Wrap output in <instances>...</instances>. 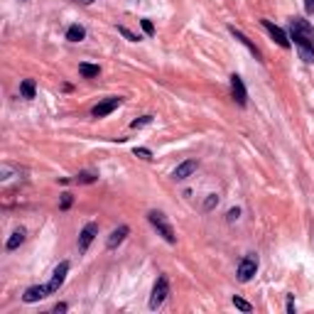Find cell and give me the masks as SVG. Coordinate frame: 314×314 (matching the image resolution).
Returning a JSON list of instances; mask_svg holds the SVG:
<instances>
[{"label": "cell", "instance_id": "obj_1", "mask_svg": "<svg viewBox=\"0 0 314 314\" xmlns=\"http://www.w3.org/2000/svg\"><path fill=\"white\" fill-rule=\"evenodd\" d=\"M290 39L295 42L302 62L314 64V27L304 17H292L290 20Z\"/></svg>", "mask_w": 314, "mask_h": 314}, {"label": "cell", "instance_id": "obj_2", "mask_svg": "<svg viewBox=\"0 0 314 314\" xmlns=\"http://www.w3.org/2000/svg\"><path fill=\"white\" fill-rule=\"evenodd\" d=\"M147 221L157 228V233H160V236H162V238H165L170 246H174V243H177L174 228L170 226V221H167V216H165L162 211H150V214H147Z\"/></svg>", "mask_w": 314, "mask_h": 314}, {"label": "cell", "instance_id": "obj_3", "mask_svg": "<svg viewBox=\"0 0 314 314\" xmlns=\"http://www.w3.org/2000/svg\"><path fill=\"white\" fill-rule=\"evenodd\" d=\"M167 295H170V280H167V275H160L157 283H155V287H152V295H150V309L152 312L160 309L165 304Z\"/></svg>", "mask_w": 314, "mask_h": 314}, {"label": "cell", "instance_id": "obj_4", "mask_svg": "<svg viewBox=\"0 0 314 314\" xmlns=\"http://www.w3.org/2000/svg\"><path fill=\"white\" fill-rule=\"evenodd\" d=\"M258 272V255L255 253H248L241 263H238V280L241 283H251Z\"/></svg>", "mask_w": 314, "mask_h": 314}, {"label": "cell", "instance_id": "obj_5", "mask_svg": "<svg viewBox=\"0 0 314 314\" xmlns=\"http://www.w3.org/2000/svg\"><path fill=\"white\" fill-rule=\"evenodd\" d=\"M96 236H98V223H96V221H89V223L81 228V233H78V253H86Z\"/></svg>", "mask_w": 314, "mask_h": 314}, {"label": "cell", "instance_id": "obj_6", "mask_svg": "<svg viewBox=\"0 0 314 314\" xmlns=\"http://www.w3.org/2000/svg\"><path fill=\"white\" fill-rule=\"evenodd\" d=\"M231 96L238 106H248V91H246V84L238 74H231Z\"/></svg>", "mask_w": 314, "mask_h": 314}, {"label": "cell", "instance_id": "obj_7", "mask_svg": "<svg viewBox=\"0 0 314 314\" xmlns=\"http://www.w3.org/2000/svg\"><path fill=\"white\" fill-rule=\"evenodd\" d=\"M123 103V98L121 96H110V98H106V101H101V103H96L94 108H91V115L94 118H106V115H110L118 106Z\"/></svg>", "mask_w": 314, "mask_h": 314}, {"label": "cell", "instance_id": "obj_8", "mask_svg": "<svg viewBox=\"0 0 314 314\" xmlns=\"http://www.w3.org/2000/svg\"><path fill=\"white\" fill-rule=\"evenodd\" d=\"M66 272H69V260H62V263L54 267V272H52V280H49V285H47L49 295L59 292V287H62V285H64V280H66Z\"/></svg>", "mask_w": 314, "mask_h": 314}, {"label": "cell", "instance_id": "obj_9", "mask_svg": "<svg viewBox=\"0 0 314 314\" xmlns=\"http://www.w3.org/2000/svg\"><path fill=\"white\" fill-rule=\"evenodd\" d=\"M263 27L267 30V34H270V37H272V39H275V42H278L283 49H290V45H292V42H290V37H287V34H285L278 25H272L270 20H263Z\"/></svg>", "mask_w": 314, "mask_h": 314}, {"label": "cell", "instance_id": "obj_10", "mask_svg": "<svg viewBox=\"0 0 314 314\" xmlns=\"http://www.w3.org/2000/svg\"><path fill=\"white\" fill-rule=\"evenodd\" d=\"M228 32H231V34H233L236 39H238V42H241V45H243V47H246V49H248V52H251V54H253L255 59H258V62H263V54H260V49H258V47H255V45L251 42V39H248V37H246V34H243L241 30H236V27L231 25V27H228Z\"/></svg>", "mask_w": 314, "mask_h": 314}, {"label": "cell", "instance_id": "obj_11", "mask_svg": "<svg viewBox=\"0 0 314 314\" xmlns=\"http://www.w3.org/2000/svg\"><path fill=\"white\" fill-rule=\"evenodd\" d=\"M47 295H49L47 285H32V287H27V290H25V295H22V302L32 304V302H39V299H45Z\"/></svg>", "mask_w": 314, "mask_h": 314}, {"label": "cell", "instance_id": "obj_12", "mask_svg": "<svg viewBox=\"0 0 314 314\" xmlns=\"http://www.w3.org/2000/svg\"><path fill=\"white\" fill-rule=\"evenodd\" d=\"M196 167H199V162H196V160H184V162L174 170V174H172V177H174L177 182H184V179H189V177L196 172Z\"/></svg>", "mask_w": 314, "mask_h": 314}, {"label": "cell", "instance_id": "obj_13", "mask_svg": "<svg viewBox=\"0 0 314 314\" xmlns=\"http://www.w3.org/2000/svg\"><path fill=\"white\" fill-rule=\"evenodd\" d=\"M128 233H130V228L128 226H118L110 236H108V241H106V248L108 251H113V248H118V246H121L126 238H128Z\"/></svg>", "mask_w": 314, "mask_h": 314}, {"label": "cell", "instance_id": "obj_14", "mask_svg": "<svg viewBox=\"0 0 314 314\" xmlns=\"http://www.w3.org/2000/svg\"><path fill=\"white\" fill-rule=\"evenodd\" d=\"M25 238H27V233H25V228H17L10 238H8V243H5V248L8 251H15V248H20L22 243H25Z\"/></svg>", "mask_w": 314, "mask_h": 314}, {"label": "cell", "instance_id": "obj_15", "mask_svg": "<svg viewBox=\"0 0 314 314\" xmlns=\"http://www.w3.org/2000/svg\"><path fill=\"white\" fill-rule=\"evenodd\" d=\"M84 37H86V30L81 25H69V30H66V39H69V42H81Z\"/></svg>", "mask_w": 314, "mask_h": 314}, {"label": "cell", "instance_id": "obj_16", "mask_svg": "<svg viewBox=\"0 0 314 314\" xmlns=\"http://www.w3.org/2000/svg\"><path fill=\"white\" fill-rule=\"evenodd\" d=\"M78 74H81L84 78H96V76L101 74V66H96V64H86V62H81V64H78Z\"/></svg>", "mask_w": 314, "mask_h": 314}, {"label": "cell", "instance_id": "obj_17", "mask_svg": "<svg viewBox=\"0 0 314 314\" xmlns=\"http://www.w3.org/2000/svg\"><path fill=\"white\" fill-rule=\"evenodd\" d=\"M20 94H22V98H34V94H37V86H34V81H32V78H25V81L20 84Z\"/></svg>", "mask_w": 314, "mask_h": 314}, {"label": "cell", "instance_id": "obj_18", "mask_svg": "<svg viewBox=\"0 0 314 314\" xmlns=\"http://www.w3.org/2000/svg\"><path fill=\"white\" fill-rule=\"evenodd\" d=\"M74 182L76 184H94V182H98V174L96 172H78L74 177Z\"/></svg>", "mask_w": 314, "mask_h": 314}, {"label": "cell", "instance_id": "obj_19", "mask_svg": "<svg viewBox=\"0 0 314 314\" xmlns=\"http://www.w3.org/2000/svg\"><path fill=\"white\" fill-rule=\"evenodd\" d=\"M150 123H152V115H140V118H135V121L130 123V128L138 130V128H145V126H150Z\"/></svg>", "mask_w": 314, "mask_h": 314}, {"label": "cell", "instance_id": "obj_20", "mask_svg": "<svg viewBox=\"0 0 314 314\" xmlns=\"http://www.w3.org/2000/svg\"><path fill=\"white\" fill-rule=\"evenodd\" d=\"M118 32H121L128 42H140V34H135V32H130L128 27H123V25H118Z\"/></svg>", "mask_w": 314, "mask_h": 314}, {"label": "cell", "instance_id": "obj_21", "mask_svg": "<svg viewBox=\"0 0 314 314\" xmlns=\"http://www.w3.org/2000/svg\"><path fill=\"white\" fill-rule=\"evenodd\" d=\"M71 204H74V194L64 191V194H62V202H59V209H62V211H66Z\"/></svg>", "mask_w": 314, "mask_h": 314}, {"label": "cell", "instance_id": "obj_22", "mask_svg": "<svg viewBox=\"0 0 314 314\" xmlns=\"http://www.w3.org/2000/svg\"><path fill=\"white\" fill-rule=\"evenodd\" d=\"M233 304L238 307L241 312H253V304H251V302H246L243 297H233Z\"/></svg>", "mask_w": 314, "mask_h": 314}, {"label": "cell", "instance_id": "obj_23", "mask_svg": "<svg viewBox=\"0 0 314 314\" xmlns=\"http://www.w3.org/2000/svg\"><path fill=\"white\" fill-rule=\"evenodd\" d=\"M216 204H219V196H216V194H209V199L204 202V211H211Z\"/></svg>", "mask_w": 314, "mask_h": 314}, {"label": "cell", "instance_id": "obj_24", "mask_svg": "<svg viewBox=\"0 0 314 314\" xmlns=\"http://www.w3.org/2000/svg\"><path fill=\"white\" fill-rule=\"evenodd\" d=\"M133 152H135L138 157H142V160H152V152H150L147 147H135Z\"/></svg>", "mask_w": 314, "mask_h": 314}, {"label": "cell", "instance_id": "obj_25", "mask_svg": "<svg viewBox=\"0 0 314 314\" xmlns=\"http://www.w3.org/2000/svg\"><path fill=\"white\" fill-rule=\"evenodd\" d=\"M140 25H142V30H145V34H155V25H152V20H140Z\"/></svg>", "mask_w": 314, "mask_h": 314}, {"label": "cell", "instance_id": "obj_26", "mask_svg": "<svg viewBox=\"0 0 314 314\" xmlns=\"http://www.w3.org/2000/svg\"><path fill=\"white\" fill-rule=\"evenodd\" d=\"M238 216H241V211H238V209H231L226 219H228V223H233V221H238Z\"/></svg>", "mask_w": 314, "mask_h": 314}, {"label": "cell", "instance_id": "obj_27", "mask_svg": "<svg viewBox=\"0 0 314 314\" xmlns=\"http://www.w3.org/2000/svg\"><path fill=\"white\" fill-rule=\"evenodd\" d=\"M66 309H69V304H66V302H59V304H54V309H52V312H54V314H64Z\"/></svg>", "mask_w": 314, "mask_h": 314}, {"label": "cell", "instance_id": "obj_28", "mask_svg": "<svg viewBox=\"0 0 314 314\" xmlns=\"http://www.w3.org/2000/svg\"><path fill=\"white\" fill-rule=\"evenodd\" d=\"M287 312L295 314V295H287Z\"/></svg>", "mask_w": 314, "mask_h": 314}, {"label": "cell", "instance_id": "obj_29", "mask_svg": "<svg viewBox=\"0 0 314 314\" xmlns=\"http://www.w3.org/2000/svg\"><path fill=\"white\" fill-rule=\"evenodd\" d=\"M304 10L307 15H314V0H304Z\"/></svg>", "mask_w": 314, "mask_h": 314}, {"label": "cell", "instance_id": "obj_30", "mask_svg": "<svg viewBox=\"0 0 314 314\" xmlns=\"http://www.w3.org/2000/svg\"><path fill=\"white\" fill-rule=\"evenodd\" d=\"M81 3H86V5H91V3H94V0H81Z\"/></svg>", "mask_w": 314, "mask_h": 314}]
</instances>
